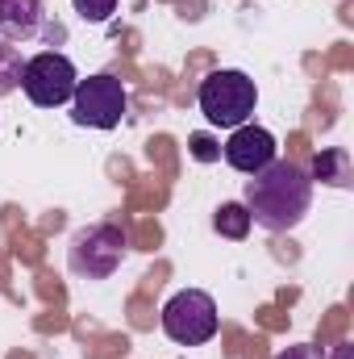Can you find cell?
Returning <instances> with one entry per match:
<instances>
[{
  "instance_id": "cell-3",
  "label": "cell",
  "mask_w": 354,
  "mask_h": 359,
  "mask_svg": "<svg viewBox=\"0 0 354 359\" xmlns=\"http://www.w3.org/2000/svg\"><path fill=\"white\" fill-rule=\"evenodd\" d=\"M125 251H129L125 230L113 226V222H96V226L80 230V234L71 238L67 264H71V271H76L80 280H108L113 271L121 268Z\"/></svg>"
},
{
  "instance_id": "cell-10",
  "label": "cell",
  "mask_w": 354,
  "mask_h": 359,
  "mask_svg": "<svg viewBox=\"0 0 354 359\" xmlns=\"http://www.w3.org/2000/svg\"><path fill=\"white\" fill-rule=\"evenodd\" d=\"M213 226H217V234H225V238H238V243H242V238L250 234V226H255V222H250V213H246V205H242V201H229V205H221V209H217Z\"/></svg>"
},
{
  "instance_id": "cell-12",
  "label": "cell",
  "mask_w": 354,
  "mask_h": 359,
  "mask_svg": "<svg viewBox=\"0 0 354 359\" xmlns=\"http://www.w3.org/2000/svg\"><path fill=\"white\" fill-rule=\"evenodd\" d=\"M76 4V13L92 21V25H100V21H108L113 13H117V0H71Z\"/></svg>"
},
{
  "instance_id": "cell-1",
  "label": "cell",
  "mask_w": 354,
  "mask_h": 359,
  "mask_svg": "<svg viewBox=\"0 0 354 359\" xmlns=\"http://www.w3.org/2000/svg\"><path fill=\"white\" fill-rule=\"evenodd\" d=\"M242 205H246L250 222L271 230V234L296 230L313 209V176L292 159H275L246 180Z\"/></svg>"
},
{
  "instance_id": "cell-11",
  "label": "cell",
  "mask_w": 354,
  "mask_h": 359,
  "mask_svg": "<svg viewBox=\"0 0 354 359\" xmlns=\"http://www.w3.org/2000/svg\"><path fill=\"white\" fill-rule=\"evenodd\" d=\"M21 72H25L21 50L8 46V42H0V96H8V92L21 88Z\"/></svg>"
},
{
  "instance_id": "cell-7",
  "label": "cell",
  "mask_w": 354,
  "mask_h": 359,
  "mask_svg": "<svg viewBox=\"0 0 354 359\" xmlns=\"http://www.w3.org/2000/svg\"><path fill=\"white\" fill-rule=\"evenodd\" d=\"M275 155H279L275 134L263 130V126H250V121L238 126L229 134V142H225V163L238 168V172H246V176H255V172H263L267 163H275Z\"/></svg>"
},
{
  "instance_id": "cell-15",
  "label": "cell",
  "mask_w": 354,
  "mask_h": 359,
  "mask_svg": "<svg viewBox=\"0 0 354 359\" xmlns=\"http://www.w3.org/2000/svg\"><path fill=\"white\" fill-rule=\"evenodd\" d=\"M334 359H351V347H338V351H334Z\"/></svg>"
},
{
  "instance_id": "cell-2",
  "label": "cell",
  "mask_w": 354,
  "mask_h": 359,
  "mask_svg": "<svg viewBox=\"0 0 354 359\" xmlns=\"http://www.w3.org/2000/svg\"><path fill=\"white\" fill-rule=\"evenodd\" d=\"M196 104L200 113L208 117V126L217 130H238L255 117L259 109V88L246 72H234V67H221L213 76L200 80V92H196Z\"/></svg>"
},
{
  "instance_id": "cell-8",
  "label": "cell",
  "mask_w": 354,
  "mask_h": 359,
  "mask_svg": "<svg viewBox=\"0 0 354 359\" xmlns=\"http://www.w3.org/2000/svg\"><path fill=\"white\" fill-rule=\"evenodd\" d=\"M0 29L8 38H34L42 29V0H0Z\"/></svg>"
},
{
  "instance_id": "cell-4",
  "label": "cell",
  "mask_w": 354,
  "mask_h": 359,
  "mask_svg": "<svg viewBox=\"0 0 354 359\" xmlns=\"http://www.w3.org/2000/svg\"><path fill=\"white\" fill-rule=\"evenodd\" d=\"M217 301L204 288H183L163 305V334L179 347H200L217 334Z\"/></svg>"
},
{
  "instance_id": "cell-13",
  "label": "cell",
  "mask_w": 354,
  "mask_h": 359,
  "mask_svg": "<svg viewBox=\"0 0 354 359\" xmlns=\"http://www.w3.org/2000/svg\"><path fill=\"white\" fill-rule=\"evenodd\" d=\"M192 159H200V163H213V159H221V147H217L208 134H192Z\"/></svg>"
},
{
  "instance_id": "cell-14",
  "label": "cell",
  "mask_w": 354,
  "mask_h": 359,
  "mask_svg": "<svg viewBox=\"0 0 354 359\" xmlns=\"http://www.w3.org/2000/svg\"><path fill=\"white\" fill-rule=\"evenodd\" d=\"M275 359H325L317 347H309V343H300V347H288V351H279Z\"/></svg>"
},
{
  "instance_id": "cell-6",
  "label": "cell",
  "mask_w": 354,
  "mask_h": 359,
  "mask_svg": "<svg viewBox=\"0 0 354 359\" xmlns=\"http://www.w3.org/2000/svg\"><path fill=\"white\" fill-rule=\"evenodd\" d=\"M125 104L129 96L121 88L117 76H88L76 84V96H71V121L76 126H88V130H117L121 117H125Z\"/></svg>"
},
{
  "instance_id": "cell-9",
  "label": "cell",
  "mask_w": 354,
  "mask_h": 359,
  "mask_svg": "<svg viewBox=\"0 0 354 359\" xmlns=\"http://www.w3.org/2000/svg\"><path fill=\"white\" fill-rule=\"evenodd\" d=\"M313 180H325L334 188H351V155L342 147H330L313 159Z\"/></svg>"
},
{
  "instance_id": "cell-5",
  "label": "cell",
  "mask_w": 354,
  "mask_h": 359,
  "mask_svg": "<svg viewBox=\"0 0 354 359\" xmlns=\"http://www.w3.org/2000/svg\"><path fill=\"white\" fill-rule=\"evenodd\" d=\"M80 84V72L67 55L59 50H42L34 59H25V72H21V92L38 104V109H59L76 96Z\"/></svg>"
}]
</instances>
